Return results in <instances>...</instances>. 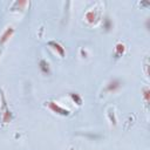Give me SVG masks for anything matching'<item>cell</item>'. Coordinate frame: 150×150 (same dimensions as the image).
Listing matches in <instances>:
<instances>
[{
    "instance_id": "52a82bcc",
    "label": "cell",
    "mask_w": 150,
    "mask_h": 150,
    "mask_svg": "<svg viewBox=\"0 0 150 150\" xmlns=\"http://www.w3.org/2000/svg\"><path fill=\"white\" fill-rule=\"evenodd\" d=\"M86 19H87V21H89V22H94V21H95V13H94V11H89V12L86 14Z\"/></svg>"
},
{
    "instance_id": "5b68a950",
    "label": "cell",
    "mask_w": 150,
    "mask_h": 150,
    "mask_svg": "<svg viewBox=\"0 0 150 150\" xmlns=\"http://www.w3.org/2000/svg\"><path fill=\"white\" fill-rule=\"evenodd\" d=\"M39 67H40V69H41V71L43 74H49V64H48L47 61L41 60L40 63H39Z\"/></svg>"
},
{
    "instance_id": "9c48e42d",
    "label": "cell",
    "mask_w": 150,
    "mask_h": 150,
    "mask_svg": "<svg viewBox=\"0 0 150 150\" xmlns=\"http://www.w3.org/2000/svg\"><path fill=\"white\" fill-rule=\"evenodd\" d=\"M143 96H144V98H145V102H148V101H149V89H148V88H144Z\"/></svg>"
},
{
    "instance_id": "7a4b0ae2",
    "label": "cell",
    "mask_w": 150,
    "mask_h": 150,
    "mask_svg": "<svg viewBox=\"0 0 150 150\" xmlns=\"http://www.w3.org/2000/svg\"><path fill=\"white\" fill-rule=\"evenodd\" d=\"M48 107L53 110V111H55V112H57V114H60V115H68L69 114V111L67 110V109H63V108H61V107H59L56 103H54V102H48Z\"/></svg>"
},
{
    "instance_id": "3957f363",
    "label": "cell",
    "mask_w": 150,
    "mask_h": 150,
    "mask_svg": "<svg viewBox=\"0 0 150 150\" xmlns=\"http://www.w3.org/2000/svg\"><path fill=\"white\" fill-rule=\"evenodd\" d=\"M12 34H13V28H12V27H8V28L4 32V34L1 35V38H0V46H2V45L12 36Z\"/></svg>"
},
{
    "instance_id": "30bf717a",
    "label": "cell",
    "mask_w": 150,
    "mask_h": 150,
    "mask_svg": "<svg viewBox=\"0 0 150 150\" xmlns=\"http://www.w3.org/2000/svg\"><path fill=\"white\" fill-rule=\"evenodd\" d=\"M104 27H105V29H110L111 25H110V21H109V19H105V20H104Z\"/></svg>"
},
{
    "instance_id": "8992f818",
    "label": "cell",
    "mask_w": 150,
    "mask_h": 150,
    "mask_svg": "<svg viewBox=\"0 0 150 150\" xmlns=\"http://www.w3.org/2000/svg\"><path fill=\"white\" fill-rule=\"evenodd\" d=\"M124 45L123 43H117L116 45V47H115V55H116V57H118V56H121L123 53H124Z\"/></svg>"
},
{
    "instance_id": "6da1fadb",
    "label": "cell",
    "mask_w": 150,
    "mask_h": 150,
    "mask_svg": "<svg viewBox=\"0 0 150 150\" xmlns=\"http://www.w3.org/2000/svg\"><path fill=\"white\" fill-rule=\"evenodd\" d=\"M121 88V82L117 80V79H112L110 80L108 83H107V87H105V91H109V93H115L117 91L118 89Z\"/></svg>"
},
{
    "instance_id": "ba28073f",
    "label": "cell",
    "mask_w": 150,
    "mask_h": 150,
    "mask_svg": "<svg viewBox=\"0 0 150 150\" xmlns=\"http://www.w3.org/2000/svg\"><path fill=\"white\" fill-rule=\"evenodd\" d=\"M70 96H71L73 101H76V102H77V104H81V97H80L77 94H74V93H71V94H70Z\"/></svg>"
},
{
    "instance_id": "277c9868",
    "label": "cell",
    "mask_w": 150,
    "mask_h": 150,
    "mask_svg": "<svg viewBox=\"0 0 150 150\" xmlns=\"http://www.w3.org/2000/svg\"><path fill=\"white\" fill-rule=\"evenodd\" d=\"M49 46H53V48H54L62 57L64 56V49H63V47H61L60 43H57V42H55V41H50V42H49Z\"/></svg>"
}]
</instances>
